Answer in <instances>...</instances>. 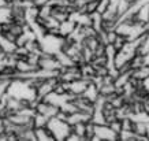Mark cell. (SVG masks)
<instances>
[{
	"label": "cell",
	"instance_id": "cell-3",
	"mask_svg": "<svg viewBox=\"0 0 149 141\" xmlns=\"http://www.w3.org/2000/svg\"><path fill=\"white\" fill-rule=\"evenodd\" d=\"M22 3H27V1H33V0H21Z\"/></svg>",
	"mask_w": 149,
	"mask_h": 141
},
{
	"label": "cell",
	"instance_id": "cell-1",
	"mask_svg": "<svg viewBox=\"0 0 149 141\" xmlns=\"http://www.w3.org/2000/svg\"><path fill=\"white\" fill-rule=\"evenodd\" d=\"M47 4H51V0H33V6H36L37 8H41Z\"/></svg>",
	"mask_w": 149,
	"mask_h": 141
},
{
	"label": "cell",
	"instance_id": "cell-2",
	"mask_svg": "<svg viewBox=\"0 0 149 141\" xmlns=\"http://www.w3.org/2000/svg\"><path fill=\"white\" fill-rule=\"evenodd\" d=\"M126 1H129V3H130V4H133V3H136L137 0H126Z\"/></svg>",
	"mask_w": 149,
	"mask_h": 141
}]
</instances>
